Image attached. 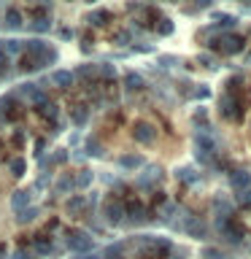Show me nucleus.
I'll use <instances>...</instances> for the list:
<instances>
[{
  "instance_id": "nucleus-1",
  "label": "nucleus",
  "mask_w": 251,
  "mask_h": 259,
  "mask_svg": "<svg viewBox=\"0 0 251 259\" xmlns=\"http://www.w3.org/2000/svg\"><path fill=\"white\" fill-rule=\"evenodd\" d=\"M65 246L70 251H76V254H89L92 251V238L84 230H70L68 238H65Z\"/></svg>"
},
{
  "instance_id": "nucleus-2",
  "label": "nucleus",
  "mask_w": 251,
  "mask_h": 259,
  "mask_svg": "<svg viewBox=\"0 0 251 259\" xmlns=\"http://www.w3.org/2000/svg\"><path fill=\"white\" fill-rule=\"evenodd\" d=\"M211 46L222 49V54H238V52H243V38L235 35V32H222L219 38L211 40Z\"/></svg>"
},
{
  "instance_id": "nucleus-3",
  "label": "nucleus",
  "mask_w": 251,
  "mask_h": 259,
  "mask_svg": "<svg viewBox=\"0 0 251 259\" xmlns=\"http://www.w3.org/2000/svg\"><path fill=\"white\" fill-rule=\"evenodd\" d=\"M133 138L138 143L149 146V143H154V138H157V130H154V124H149V121H135L133 124Z\"/></svg>"
},
{
  "instance_id": "nucleus-4",
  "label": "nucleus",
  "mask_w": 251,
  "mask_h": 259,
  "mask_svg": "<svg viewBox=\"0 0 251 259\" xmlns=\"http://www.w3.org/2000/svg\"><path fill=\"white\" fill-rule=\"evenodd\" d=\"M240 105H238V100L230 95V92H224L222 97H219V111H222V116L224 119H240Z\"/></svg>"
},
{
  "instance_id": "nucleus-5",
  "label": "nucleus",
  "mask_w": 251,
  "mask_h": 259,
  "mask_svg": "<svg viewBox=\"0 0 251 259\" xmlns=\"http://www.w3.org/2000/svg\"><path fill=\"white\" fill-rule=\"evenodd\" d=\"M105 222L113 224V227L124 222V205H121L119 200H108V202H105Z\"/></svg>"
},
{
  "instance_id": "nucleus-6",
  "label": "nucleus",
  "mask_w": 251,
  "mask_h": 259,
  "mask_svg": "<svg viewBox=\"0 0 251 259\" xmlns=\"http://www.w3.org/2000/svg\"><path fill=\"white\" fill-rule=\"evenodd\" d=\"M159 178H162V167L159 165H149L143 176H138V186H143V189H154V184H157Z\"/></svg>"
},
{
  "instance_id": "nucleus-7",
  "label": "nucleus",
  "mask_w": 251,
  "mask_h": 259,
  "mask_svg": "<svg viewBox=\"0 0 251 259\" xmlns=\"http://www.w3.org/2000/svg\"><path fill=\"white\" fill-rule=\"evenodd\" d=\"M184 232H186V235H192V238H205V235H208L205 224H202L197 216H189V222L184 224Z\"/></svg>"
},
{
  "instance_id": "nucleus-8",
  "label": "nucleus",
  "mask_w": 251,
  "mask_h": 259,
  "mask_svg": "<svg viewBox=\"0 0 251 259\" xmlns=\"http://www.w3.org/2000/svg\"><path fill=\"white\" fill-rule=\"evenodd\" d=\"M30 202H32V192L30 189H19L11 197V208L19 213V210H24V208H30Z\"/></svg>"
},
{
  "instance_id": "nucleus-9",
  "label": "nucleus",
  "mask_w": 251,
  "mask_h": 259,
  "mask_svg": "<svg viewBox=\"0 0 251 259\" xmlns=\"http://www.w3.org/2000/svg\"><path fill=\"white\" fill-rule=\"evenodd\" d=\"M230 184H232V189L243 192V189H248V186H251V176L246 173V170H232V173H230Z\"/></svg>"
},
{
  "instance_id": "nucleus-10",
  "label": "nucleus",
  "mask_w": 251,
  "mask_h": 259,
  "mask_svg": "<svg viewBox=\"0 0 251 259\" xmlns=\"http://www.w3.org/2000/svg\"><path fill=\"white\" fill-rule=\"evenodd\" d=\"M0 49L6 52V57H8V60L24 52V46H22V40H19V38H6V40H0Z\"/></svg>"
},
{
  "instance_id": "nucleus-11",
  "label": "nucleus",
  "mask_w": 251,
  "mask_h": 259,
  "mask_svg": "<svg viewBox=\"0 0 251 259\" xmlns=\"http://www.w3.org/2000/svg\"><path fill=\"white\" fill-rule=\"evenodd\" d=\"M3 24H6V30H19L22 24H24V19H22V14L16 11V8H6Z\"/></svg>"
},
{
  "instance_id": "nucleus-12",
  "label": "nucleus",
  "mask_w": 251,
  "mask_h": 259,
  "mask_svg": "<svg viewBox=\"0 0 251 259\" xmlns=\"http://www.w3.org/2000/svg\"><path fill=\"white\" fill-rule=\"evenodd\" d=\"M65 210H68V216H84V210H87V200L84 197H70L68 202H65Z\"/></svg>"
},
{
  "instance_id": "nucleus-13",
  "label": "nucleus",
  "mask_w": 251,
  "mask_h": 259,
  "mask_svg": "<svg viewBox=\"0 0 251 259\" xmlns=\"http://www.w3.org/2000/svg\"><path fill=\"white\" fill-rule=\"evenodd\" d=\"M52 81H54L60 89H70L73 81H76V76H73L70 70H54V73H52Z\"/></svg>"
},
{
  "instance_id": "nucleus-14",
  "label": "nucleus",
  "mask_w": 251,
  "mask_h": 259,
  "mask_svg": "<svg viewBox=\"0 0 251 259\" xmlns=\"http://www.w3.org/2000/svg\"><path fill=\"white\" fill-rule=\"evenodd\" d=\"M119 165L124 170H138V167H143L146 162H143V157H138V154H124V157H119Z\"/></svg>"
},
{
  "instance_id": "nucleus-15",
  "label": "nucleus",
  "mask_w": 251,
  "mask_h": 259,
  "mask_svg": "<svg viewBox=\"0 0 251 259\" xmlns=\"http://www.w3.org/2000/svg\"><path fill=\"white\" fill-rule=\"evenodd\" d=\"M124 213H130V219H133L135 224H143L146 219H149V216H146V208L141 205V202H133L130 208H124Z\"/></svg>"
},
{
  "instance_id": "nucleus-16",
  "label": "nucleus",
  "mask_w": 251,
  "mask_h": 259,
  "mask_svg": "<svg viewBox=\"0 0 251 259\" xmlns=\"http://www.w3.org/2000/svg\"><path fill=\"white\" fill-rule=\"evenodd\" d=\"M92 181H95V173H92V170H78V176L76 178H73V184H76L78 186V189H87V186H92Z\"/></svg>"
},
{
  "instance_id": "nucleus-17",
  "label": "nucleus",
  "mask_w": 251,
  "mask_h": 259,
  "mask_svg": "<svg viewBox=\"0 0 251 259\" xmlns=\"http://www.w3.org/2000/svg\"><path fill=\"white\" fill-rule=\"evenodd\" d=\"M38 213L40 210L35 208V205H30V208H24V210H19V213H16V222L19 224H32L38 219Z\"/></svg>"
},
{
  "instance_id": "nucleus-18",
  "label": "nucleus",
  "mask_w": 251,
  "mask_h": 259,
  "mask_svg": "<svg viewBox=\"0 0 251 259\" xmlns=\"http://www.w3.org/2000/svg\"><path fill=\"white\" fill-rule=\"evenodd\" d=\"M27 27H30L32 32H49L52 22H49V16H35L32 22H27Z\"/></svg>"
},
{
  "instance_id": "nucleus-19",
  "label": "nucleus",
  "mask_w": 251,
  "mask_h": 259,
  "mask_svg": "<svg viewBox=\"0 0 251 259\" xmlns=\"http://www.w3.org/2000/svg\"><path fill=\"white\" fill-rule=\"evenodd\" d=\"M108 19H111V14L103 11V8H97V11L89 14V24H95V27H103V24H108Z\"/></svg>"
},
{
  "instance_id": "nucleus-20",
  "label": "nucleus",
  "mask_w": 251,
  "mask_h": 259,
  "mask_svg": "<svg viewBox=\"0 0 251 259\" xmlns=\"http://www.w3.org/2000/svg\"><path fill=\"white\" fill-rule=\"evenodd\" d=\"M87 108L84 105H76V108H70V119H73V124H78V127H84L87 124Z\"/></svg>"
},
{
  "instance_id": "nucleus-21",
  "label": "nucleus",
  "mask_w": 251,
  "mask_h": 259,
  "mask_svg": "<svg viewBox=\"0 0 251 259\" xmlns=\"http://www.w3.org/2000/svg\"><path fill=\"white\" fill-rule=\"evenodd\" d=\"M176 178H178V181H184V184H194V181H197V173H194V167H178Z\"/></svg>"
},
{
  "instance_id": "nucleus-22",
  "label": "nucleus",
  "mask_w": 251,
  "mask_h": 259,
  "mask_svg": "<svg viewBox=\"0 0 251 259\" xmlns=\"http://www.w3.org/2000/svg\"><path fill=\"white\" fill-rule=\"evenodd\" d=\"M73 186H76V184H73V178H70V173H65V176L60 178V181L54 184V189H57V194H68V192L73 189Z\"/></svg>"
},
{
  "instance_id": "nucleus-23",
  "label": "nucleus",
  "mask_w": 251,
  "mask_h": 259,
  "mask_svg": "<svg viewBox=\"0 0 251 259\" xmlns=\"http://www.w3.org/2000/svg\"><path fill=\"white\" fill-rule=\"evenodd\" d=\"M84 154H87V157H103V146H100V141H97V138H89Z\"/></svg>"
},
{
  "instance_id": "nucleus-24",
  "label": "nucleus",
  "mask_w": 251,
  "mask_h": 259,
  "mask_svg": "<svg viewBox=\"0 0 251 259\" xmlns=\"http://www.w3.org/2000/svg\"><path fill=\"white\" fill-rule=\"evenodd\" d=\"M141 87H143V78L138 76V73H127V76H124V89L133 92V89H141Z\"/></svg>"
},
{
  "instance_id": "nucleus-25",
  "label": "nucleus",
  "mask_w": 251,
  "mask_h": 259,
  "mask_svg": "<svg viewBox=\"0 0 251 259\" xmlns=\"http://www.w3.org/2000/svg\"><path fill=\"white\" fill-rule=\"evenodd\" d=\"M24 170H27V162H24L22 157L11 159V176H14V178H22V176H24Z\"/></svg>"
},
{
  "instance_id": "nucleus-26",
  "label": "nucleus",
  "mask_w": 251,
  "mask_h": 259,
  "mask_svg": "<svg viewBox=\"0 0 251 259\" xmlns=\"http://www.w3.org/2000/svg\"><path fill=\"white\" fill-rule=\"evenodd\" d=\"M216 22H219V27H227V30H232L235 24H238V19L230 14H216Z\"/></svg>"
},
{
  "instance_id": "nucleus-27",
  "label": "nucleus",
  "mask_w": 251,
  "mask_h": 259,
  "mask_svg": "<svg viewBox=\"0 0 251 259\" xmlns=\"http://www.w3.org/2000/svg\"><path fill=\"white\" fill-rule=\"evenodd\" d=\"M35 251H38V254H52V251H54V246H52V240H44V238H38L35 240Z\"/></svg>"
},
{
  "instance_id": "nucleus-28",
  "label": "nucleus",
  "mask_w": 251,
  "mask_h": 259,
  "mask_svg": "<svg viewBox=\"0 0 251 259\" xmlns=\"http://www.w3.org/2000/svg\"><path fill=\"white\" fill-rule=\"evenodd\" d=\"M97 73V65H81V68L73 73V76H81V78H89V76H95Z\"/></svg>"
},
{
  "instance_id": "nucleus-29",
  "label": "nucleus",
  "mask_w": 251,
  "mask_h": 259,
  "mask_svg": "<svg viewBox=\"0 0 251 259\" xmlns=\"http://www.w3.org/2000/svg\"><path fill=\"white\" fill-rule=\"evenodd\" d=\"M97 73H100L103 78H116V65H100Z\"/></svg>"
},
{
  "instance_id": "nucleus-30",
  "label": "nucleus",
  "mask_w": 251,
  "mask_h": 259,
  "mask_svg": "<svg viewBox=\"0 0 251 259\" xmlns=\"http://www.w3.org/2000/svg\"><path fill=\"white\" fill-rule=\"evenodd\" d=\"M157 32H159V35H170V32H173V22H170V19H159Z\"/></svg>"
},
{
  "instance_id": "nucleus-31",
  "label": "nucleus",
  "mask_w": 251,
  "mask_h": 259,
  "mask_svg": "<svg viewBox=\"0 0 251 259\" xmlns=\"http://www.w3.org/2000/svg\"><path fill=\"white\" fill-rule=\"evenodd\" d=\"M14 259H35V251H32V248H16Z\"/></svg>"
},
{
  "instance_id": "nucleus-32",
  "label": "nucleus",
  "mask_w": 251,
  "mask_h": 259,
  "mask_svg": "<svg viewBox=\"0 0 251 259\" xmlns=\"http://www.w3.org/2000/svg\"><path fill=\"white\" fill-rule=\"evenodd\" d=\"M38 111L44 113L46 119H57V105H54V103H46L44 108H38Z\"/></svg>"
},
{
  "instance_id": "nucleus-33",
  "label": "nucleus",
  "mask_w": 251,
  "mask_h": 259,
  "mask_svg": "<svg viewBox=\"0 0 251 259\" xmlns=\"http://www.w3.org/2000/svg\"><path fill=\"white\" fill-rule=\"evenodd\" d=\"M35 92H38V84H22V87H19V95H24L27 100H30Z\"/></svg>"
},
{
  "instance_id": "nucleus-34",
  "label": "nucleus",
  "mask_w": 251,
  "mask_h": 259,
  "mask_svg": "<svg viewBox=\"0 0 251 259\" xmlns=\"http://www.w3.org/2000/svg\"><path fill=\"white\" fill-rule=\"evenodd\" d=\"M238 202L243 208H251V189H243V192H238Z\"/></svg>"
},
{
  "instance_id": "nucleus-35",
  "label": "nucleus",
  "mask_w": 251,
  "mask_h": 259,
  "mask_svg": "<svg viewBox=\"0 0 251 259\" xmlns=\"http://www.w3.org/2000/svg\"><path fill=\"white\" fill-rule=\"evenodd\" d=\"M194 97H197V100H208V97H211V89L205 87V84H200L197 89H194V92H192Z\"/></svg>"
},
{
  "instance_id": "nucleus-36",
  "label": "nucleus",
  "mask_w": 251,
  "mask_h": 259,
  "mask_svg": "<svg viewBox=\"0 0 251 259\" xmlns=\"http://www.w3.org/2000/svg\"><path fill=\"white\" fill-rule=\"evenodd\" d=\"M202 259H222V251L219 248H202Z\"/></svg>"
},
{
  "instance_id": "nucleus-37",
  "label": "nucleus",
  "mask_w": 251,
  "mask_h": 259,
  "mask_svg": "<svg viewBox=\"0 0 251 259\" xmlns=\"http://www.w3.org/2000/svg\"><path fill=\"white\" fill-rule=\"evenodd\" d=\"M113 44L127 46V44H130V32H116V35H113Z\"/></svg>"
},
{
  "instance_id": "nucleus-38",
  "label": "nucleus",
  "mask_w": 251,
  "mask_h": 259,
  "mask_svg": "<svg viewBox=\"0 0 251 259\" xmlns=\"http://www.w3.org/2000/svg\"><path fill=\"white\" fill-rule=\"evenodd\" d=\"M173 213H176V205H173V202H165V205H162V219L168 222V219L173 216Z\"/></svg>"
},
{
  "instance_id": "nucleus-39",
  "label": "nucleus",
  "mask_w": 251,
  "mask_h": 259,
  "mask_svg": "<svg viewBox=\"0 0 251 259\" xmlns=\"http://www.w3.org/2000/svg\"><path fill=\"white\" fill-rule=\"evenodd\" d=\"M49 184H52V176H49V173H40V176H38V181H35L38 189H44V186H49Z\"/></svg>"
},
{
  "instance_id": "nucleus-40",
  "label": "nucleus",
  "mask_w": 251,
  "mask_h": 259,
  "mask_svg": "<svg viewBox=\"0 0 251 259\" xmlns=\"http://www.w3.org/2000/svg\"><path fill=\"white\" fill-rule=\"evenodd\" d=\"M200 62L205 65V68H216V60L211 54H200Z\"/></svg>"
},
{
  "instance_id": "nucleus-41",
  "label": "nucleus",
  "mask_w": 251,
  "mask_h": 259,
  "mask_svg": "<svg viewBox=\"0 0 251 259\" xmlns=\"http://www.w3.org/2000/svg\"><path fill=\"white\" fill-rule=\"evenodd\" d=\"M84 200H87V208H95L100 197H97V192H92V194H89V197H84Z\"/></svg>"
},
{
  "instance_id": "nucleus-42",
  "label": "nucleus",
  "mask_w": 251,
  "mask_h": 259,
  "mask_svg": "<svg viewBox=\"0 0 251 259\" xmlns=\"http://www.w3.org/2000/svg\"><path fill=\"white\" fill-rule=\"evenodd\" d=\"M159 62L165 65V68H170V65H176L178 60H176V57H159Z\"/></svg>"
},
{
  "instance_id": "nucleus-43",
  "label": "nucleus",
  "mask_w": 251,
  "mask_h": 259,
  "mask_svg": "<svg viewBox=\"0 0 251 259\" xmlns=\"http://www.w3.org/2000/svg\"><path fill=\"white\" fill-rule=\"evenodd\" d=\"M73 35H76V32H73L70 27H62V30H60V38H65V40H68V38H73Z\"/></svg>"
},
{
  "instance_id": "nucleus-44",
  "label": "nucleus",
  "mask_w": 251,
  "mask_h": 259,
  "mask_svg": "<svg viewBox=\"0 0 251 259\" xmlns=\"http://www.w3.org/2000/svg\"><path fill=\"white\" fill-rule=\"evenodd\" d=\"M6 65H8V57H6L3 49H0V70H6Z\"/></svg>"
},
{
  "instance_id": "nucleus-45",
  "label": "nucleus",
  "mask_w": 251,
  "mask_h": 259,
  "mask_svg": "<svg viewBox=\"0 0 251 259\" xmlns=\"http://www.w3.org/2000/svg\"><path fill=\"white\" fill-rule=\"evenodd\" d=\"M14 143L22 146V143H24V133H14Z\"/></svg>"
},
{
  "instance_id": "nucleus-46",
  "label": "nucleus",
  "mask_w": 251,
  "mask_h": 259,
  "mask_svg": "<svg viewBox=\"0 0 251 259\" xmlns=\"http://www.w3.org/2000/svg\"><path fill=\"white\" fill-rule=\"evenodd\" d=\"M46 149V141H35V151L40 154V151H44Z\"/></svg>"
},
{
  "instance_id": "nucleus-47",
  "label": "nucleus",
  "mask_w": 251,
  "mask_h": 259,
  "mask_svg": "<svg viewBox=\"0 0 251 259\" xmlns=\"http://www.w3.org/2000/svg\"><path fill=\"white\" fill-rule=\"evenodd\" d=\"M0 259H6V246H0Z\"/></svg>"
},
{
  "instance_id": "nucleus-48",
  "label": "nucleus",
  "mask_w": 251,
  "mask_h": 259,
  "mask_svg": "<svg viewBox=\"0 0 251 259\" xmlns=\"http://www.w3.org/2000/svg\"><path fill=\"white\" fill-rule=\"evenodd\" d=\"M248 62H251V54H248Z\"/></svg>"
}]
</instances>
